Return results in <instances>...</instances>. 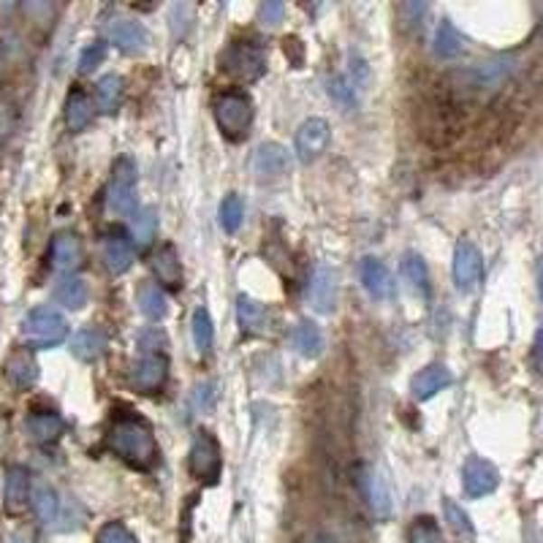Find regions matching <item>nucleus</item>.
<instances>
[{
  "instance_id": "5701e85b",
  "label": "nucleus",
  "mask_w": 543,
  "mask_h": 543,
  "mask_svg": "<svg viewBox=\"0 0 543 543\" xmlns=\"http://www.w3.org/2000/svg\"><path fill=\"white\" fill-rule=\"evenodd\" d=\"M66 424L58 413H31L25 418V432L31 435V440L36 443H55L63 435Z\"/></svg>"
},
{
  "instance_id": "7c9ffc66",
  "label": "nucleus",
  "mask_w": 543,
  "mask_h": 543,
  "mask_svg": "<svg viewBox=\"0 0 543 543\" xmlns=\"http://www.w3.org/2000/svg\"><path fill=\"white\" fill-rule=\"evenodd\" d=\"M93 120V104L82 90H74L66 101V126L71 131H85Z\"/></svg>"
},
{
  "instance_id": "c85d7f7f",
  "label": "nucleus",
  "mask_w": 543,
  "mask_h": 543,
  "mask_svg": "<svg viewBox=\"0 0 543 543\" xmlns=\"http://www.w3.org/2000/svg\"><path fill=\"white\" fill-rule=\"evenodd\" d=\"M123 93H126V88H123V80H120L117 74L101 77L98 85H96V104H98V109H101L104 115L117 112L120 104H123Z\"/></svg>"
},
{
  "instance_id": "4be33fe9",
  "label": "nucleus",
  "mask_w": 543,
  "mask_h": 543,
  "mask_svg": "<svg viewBox=\"0 0 543 543\" xmlns=\"http://www.w3.org/2000/svg\"><path fill=\"white\" fill-rule=\"evenodd\" d=\"M6 378L17 386V389H31L39 380V364L33 359V353L28 351H14L6 359Z\"/></svg>"
},
{
  "instance_id": "423d86ee",
  "label": "nucleus",
  "mask_w": 543,
  "mask_h": 543,
  "mask_svg": "<svg viewBox=\"0 0 543 543\" xmlns=\"http://www.w3.org/2000/svg\"><path fill=\"white\" fill-rule=\"evenodd\" d=\"M220 63L223 69L242 80V82H256L264 71H267V61H264V52L256 47V44H248V42H234L226 47V52L220 55Z\"/></svg>"
},
{
  "instance_id": "c03bdc74",
  "label": "nucleus",
  "mask_w": 543,
  "mask_h": 543,
  "mask_svg": "<svg viewBox=\"0 0 543 543\" xmlns=\"http://www.w3.org/2000/svg\"><path fill=\"white\" fill-rule=\"evenodd\" d=\"M12 543H31V540H28L25 535H14V538H12Z\"/></svg>"
},
{
  "instance_id": "0eeeda50",
  "label": "nucleus",
  "mask_w": 543,
  "mask_h": 543,
  "mask_svg": "<svg viewBox=\"0 0 543 543\" xmlns=\"http://www.w3.org/2000/svg\"><path fill=\"white\" fill-rule=\"evenodd\" d=\"M483 277V258H481V250L462 239L456 248H454V283L459 291H473Z\"/></svg>"
},
{
  "instance_id": "c9c22d12",
  "label": "nucleus",
  "mask_w": 543,
  "mask_h": 543,
  "mask_svg": "<svg viewBox=\"0 0 543 543\" xmlns=\"http://www.w3.org/2000/svg\"><path fill=\"white\" fill-rule=\"evenodd\" d=\"M407 540L410 543H443V535L432 516H418V519H413V524L407 529Z\"/></svg>"
},
{
  "instance_id": "f03ea898",
  "label": "nucleus",
  "mask_w": 543,
  "mask_h": 543,
  "mask_svg": "<svg viewBox=\"0 0 543 543\" xmlns=\"http://www.w3.org/2000/svg\"><path fill=\"white\" fill-rule=\"evenodd\" d=\"M20 334H23V342L28 348H39V351L42 348H55L69 337V323L58 310L36 307V310H31L25 315Z\"/></svg>"
},
{
  "instance_id": "7ed1b4c3",
  "label": "nucleus",
  "mask_w": 543,
  "mask_h": 543,
  "mask_svg": "<svg viewBox=\"0 0 543 543\" xmlns=\"http://www.w3.org/2000/svg\"><path fill=\"white\" fill-rule=\"evenodd\" d=\"M215 120L226 139L239 142L253 126V101L239 90H226L215 98Z\"/></svg>"
},
{
  "instance_id": "f704fd0d",
  "label": "nucleus",
  "mask_w": 543,
  "mask_h": 543,
  "mask_svg": "<svg viewBox=\"0 0 543 543\" xmlns=\"http://www.w3.org/2000/svg\"><path fill=\"white\" fill-rule=\"evenodd\" d=\"M131 231H134V239L139 248H147L153 239H155V231H158V212L153 207L136 212L134 223H131Z\"/></svg>"
},
{
  "instance_id": "6e6552de",
  "label": "nucleus",
  "mask_w": 543,
  "mask_h": 543,
  "mask_svg": "<svg viewBox=\"0 0 543 543\" xmlns=\"http://www.w3.org/2000/svg\"><path fill=\"white\" fill-rule=\"evenodd\" d=\"M500 483V473L492 462L470 456L462 467V486L467 492V497H486L497 489Z\"/></svg>"
},
{
  "instance_id": "aec40b11",
  "label": "nucleus",
  "mask_w": 543,
  "mask_h": 543,
  "mask_svg": "<svg viewBox=\"0 0 543 543\" xmlns=\"http://www.w3.org/2000/svg\"><path fill=\"white\" fill-rule=\"evenodd\" d=\"M82 264V242L71 231H61L52 239V267L58 272H74Z\"/></svg>"
},
{
  "instance_id": "9d476101",
  "label": "nucleus",
  "mask_w": 543,
  "mask_h": 543,
  "mask_svg": "<svg viewBox=\"0 0 543 543\" xmlns=\"http://www.w3.org/2000/svg\"><path fill=\"white\" fill-rule=\"evenodd\" d=\"M361 489H364L372 516L386 521L394 510V500H391V489H389V481L383 478V473H378L375 467H361Z\"/></svg>"
},
{
  "instance_id": "39448f33",
  "label": "nucleus",
  "mask_w": 543,
  "mask_h": 543,
  "mask_svg": "<svg viewBox=\"0 0 543 543\" xmlns=\"http://www.w3.org/2000/svg\"><path fill=\"white\" fill-rule=\"evenodd\" d=\"M188 467L193 473V478L204 481V483H215L220 478L223 470V451L220 443L210 435V432H196L193 443H191V454H188Z\"/></svg>"
},
{
  "instance_id": "f257e3e1",
  "label": "nucleus",
  "mask_w": 543,
  "mask_h": 543,
  "mask_svg": "<svg viewBox=\"0 0 543 543\" xmlns=\"http://www.w3.org/2000/svg\"><path fill=\"white\" fill-rule=\"evenodd\" d=\"M109 448L136 470H153L158 462V443L153 429L139 416H117L107 437Z\"/></svg>"
},
{
  "instance_id": "473e14b6",
  "label": "nucleus",
  "mask_w": 543,
  "mask_h": 543,
  "mask_svg": "<svg viewBox=\"0 0 543 543\" xmlns=\"http://www.w3.org/2000/svg\"><path fill=\"white\" fill-rule=\"evenodd\" d=\"M402 277L407 280V286H410L416 294L429 296V269H426V264H424L421 256L407 253V256L402 258Z\"/></svg>"
},
{
  "instance_id": "2eb2a0df",
  "label": "nucleus",
  "mask_w": 543,
  "mask_h": 543,
  "mask_svg": "<svg viewBox=\"0 0 543 543\" xmlns=\"http://www.w3.org/2000/svg\"><path fill=\"white\" fill-rule=\"evenodd\" d=\"M454 383V375L445 364H429L424 367L421 372L413 375L410 380V394L418 399V402H426L432 399L435 394H440L443 389H448Z\"/></svg>"
},
{
  "instance_id": "cd10ccee",
  "label": "nucleus",
  "mask_w": 543,
  "mask_h": 543,
  "mask_svg": "<svg viewBox=\"0 0 543 543\" xmlns=\"http://www.w3.org/2000/svg\"><path fill=\"white\" fill-rule=\"evenodd\" d=\"M153 269H155V275H158V280H161L164 286L177 288V286L183 283L180 256H177V250H174L172 245H164V248L155 253V258H153Z\"/></svg>"
},
{
  "instance_id": "20e7f679",
  "label": "nucleus",
  "mask_w": 543,
  "mask_h": 543,
  "mask_svg": "<svg viewBox=\"0 0 543 543\" xmlns=\"http://www.w3.org/2000/svg\"><path fill=\"white\" fill-rule=\"evenodd\" d=\"M107 210L120 218H128L136 210V164L131 158H120L112 169Z\"/></svg>"
},
{
  "instance_id": "412c9836",
  "label": "nucleus",
  "mask_w": 543,
  "mask_h": 543,
  "mask_svg": "<svg viewBox=\"0 0 543 543\" xmlns=\"http://www.w3.org/2000/svg\"><path fill=\"white\" fill-rule=\"evenodd\" d=\"M31 492H33V486H31L28 470L20 467V464L9 467L6 470V510L9 513H20L28 505Z\"/></svg>"
},
{
  "instance_id": "e433bc0d",
  "label": "nucleus",
  "mask_w": 543,
  "mask_h": 543,
  "mask_svg": "<svg viewBox=\"0 0 543 543\" xmlns=\"http://www.w3.org/2000/svg\"><path fill=\"white\" fill-rule=\"evenodd\" d=\"M212 337H215V329H212V318L204 307H199L193 313V342L199 348V353H207L212 348Z\"/></svg>"
},
{
  "instance_id": "79ce46f5",
  "label": "nucleus",
  "mask_w": 543,
  "mask_h": 543,
  "mask_svg": "<svg viewBox=\"0 0 543 543\" xmlns=\"http://www.w3.org/2000/svg\"><path fill=\"white\" fill-rule=\"evenodd\" d=\"M532 359H535L538 370L543 372V323H540V326H538V332H535V342H532Z\"/></svg>"
},
{
  "instance_id": "58836bf2",
  "label": "nucleus",
  "mask_w": 543,
  "mask_h": 543,
  "mask_svg": "<svg viewBox=\"0 0 543 543\" xmlns=\"http://www.w3.org/2000/svg\"><path fill=\"white\" fill-rule=\"evenodd\" d=\"M98 543H139V540L131 535V529H128L126 524H120V521H109V524L101 527V532H98Z\"/></svg>"
},
{
  "instance_id": "ea45409f",
  "label": "nucleus",
  "mask_w": 543,
  "mask_h": 543,
  "mask_svg": "<svg viewBox=\"0 0 543 543\" xmlns=\"http://www.w3.org/2000/svg\"><path fill=\"white\" fill-rule=\"evenodd\" d=\"M104 58H107V44H104V42L90 44V47L80 55V71H82V74H90L93 69H98V66L104 63Z\"/></svg>"
},
{
  "instance_id": "1a4fd4ad",
  "label": "nucleus",
  "mask_w": 543,
  "mask_h": 543,
  "mask_svg": "<svg viewBox=\"0 0 543 543\" xmlns=\"http://www.w3.org/2000/svg\"><path fill=\"white\" fill-rule=\"evenodd\" d=\"M329 145V123L321 117H310L299 126L296 131V155L302 164H313L315 158L323 155Z\"/></svg>"
},
{
  "instance_id": "bb28decb",
  "label": "nucleus",
  "mask_w": 543,
  "mask_h": 543,
  "mask_svg": "<svg viewBox=\"0 0 543 543\" xmlns=\"http://www.w3.org/2000/svg\"><path fill=\"white\" fill-rule=\"evenodd\" d=\"M107 351V334L101 329H82L71 340V353L82 361H96Z\"/></svg>"
},
{
  "instance_id": "dca6fc26",
  "label": "nucleus",
  "mask_w": 543,
  "mask_h": 543,
  "mask_svg": "<svg viewBox=\"0 0 543 543\" xmlns=\"http://www.w3.org/2000/svg\"><path fill=\"white\" fill-rule=\"evenodd\" d=\"M359 275H361L364 291H367L372 299L386 302V299L394 296V277H391V272H389V267H386L383 261H378V258H364Z\"/></svg>"
},
{
  "instance_id": "4468645a",
  "label": "nucleus",
  "mask_w": 543,
  "mask_h": 543,
  "mask_svg": "<svg viewBox=\"0 0 543 543\" xmlns=\"http://www.w3.org/2000/svg\"><path fill=\"white\" fill-rule=\"evenodd\" d=\"M291 169V158L286 153L283 145H261L253 155V174L258 180H280L283 174H288Z\"/></svg>"
},
{
  "instance_id": "ddd939ff",
  "label": "nucleus",
  "mask_w": 543,
  "mask_h": 543,
  "mask_svg": "<svg viewBox=\"0 0 543 543\" xmlns=\"http://www.w3.org/2000/svg\"><path fill=\"white\" fill-rule=\"evenodd\" d=\"M307 299H310L313 310H318V313H332L337 307V275L332 267H326V264L315 267L310 288H307Z\"/></svg>"
},
{
  "instance_id": "c756f323",
  "label": "nucleus",
  "mask_w": 543,
  "mask_h": 543,
  "mask_svg": "<svg viewBox=\"0 0 543 543\" xmlns=\"http://www.w3.org/2000/svg\"><path fill=\"white\" fill-rule=\"evenodd\" d=\"M136 299H139V310H142V315L150 318V321H161V318L169 313L166 294H164L155 283H142Z\"/></svg>"
},
{
  "instance_id": "4c0bfd02",
  "label": "nucleus",
  "mask_w": 543,
  "mask_h": 543,
  "mask_svg": "<svg viewBox=\"0 0 543 543\" xmlns=\"http://www.w3.org/2000/svg\"><path fill=\"white\" fill-rule=\"evenodd\" d=\"M443 508H445V519L451 521V527H454L459 535H467V538H470V535H473V521H470V516H467L454 500H445Z\"/></svg>"
},
{
  "instance_id": "b1692460",
  "label": "nucleus",
  "mask_w": 543,
  "mask_h": 543,
  "mask_svg": "<svg viewBox=\"0 0 543 543\" xmlns=\"http://www.w3.org/2000/svg\"><path fill=\"white\" fill-rule=\"evenodd\" d=\"M291 340H294L296 353L304 356V359H318V356L323 353V345H326V342H323L321 326L313 323V321H299V323L294 326Z\"/></svg>"
},
{
  "instance_id": "2f4dec72",
  "label": "nucleus",
  "mask_w": 543,
  "mask_h": 543,
  "mask_svg": "<svg viewBox=\"0 0 543 543\" xmlns=\"http://www.w3.org/2000/svg\"><path fill=\"white\" fill-rule=\"evenodd\" d=\"M55 299L69 310H82L88 304V283L82 277H63L55 288Z\"/></svg>"
},
{
  "instance_id": "a878e982",
  "label": "nucleus",
  "mask_w": 543,
  "mask_h": 543,
  "mask_svg": "<svg viewBox=\"0 0 543 543\" xmlns=\"http://www.w3.org/2000/svg\"><path fill=\"white\" fill-rule=\"evenodd\" d=\"M432 50H435V55H437L440 61H454V58L462 55V50H464V39H462V33H459L448 20H443V23L437 25V31H435Z\"/></svg>"
},
{
  "instance_id": "f8f14e48",
  "label": "nucleus",
  "mask_w": 543,
  "mask_h": 543,
  "mask_svg": "<svg viewBox=\"0 0 543 543\" xmlns=\"http://www.w3.org/2000/svg\"><path fill=\"white\" fill-rule=\"evenodd\" d=\"M107 36H109V42H112L117 50H123V52H145V50H147V42H150L145 25L136 23V20H128V17H115V20H109Z\"/></svg>"
},
{
  "instance_id": "9b49d317",
  "label": "nucleus",
  "mask_w": 543,
  "mask_h": 543,
  "mask_svg": "<svg viewBox=\"0 0 543 543\" xmlns=\"http://www.w3.org/2000/svg\"><path fill=\"white\" fill-rule=\"evenodd\" d=\"M166 378H169V364H166V359L158 356V353L142 356V359L134 364V372H131V383H134V389L142 391V394H155V391H161L164 383H166Z\"/></svg>"
},
{
  "instance_id": "393cba45",
  "label": "nucleus",
  "mask_w": 543,
  "mask_h": 543,
  "mask_svg": "<svg viewBox=\"0 0 543 543\" xmlns=\"http://www.w3.org/2000/svg\"><path fill=\"white\" fill-rule=\"evenodd\" d=\"M237 315H239V326L245 334H261L269 326V313L261 302H256L253 296H239L237 299Z\"/></svg>"
},
{
  "instance_id": "a211bd4d",
  "label": "nucleus",
  "mask_w": 543,
  "mask_h": 543,
  "mask_svg": "<svg viewBox=\"0 0 543 543\" xmlns=\"http://www.w3.org/2000/svg\"><path fill=\"white\" fill-rule=\"evenodd\" d=\"M31 505L39 516L42 524L47 527H55L58 529V521H61V510H63V497L47 483V481H36L33 483V492H31Z\"/></svg>"
},
{
  "instance_id": "37998d69",
  "label": "nucleus",
  "mask_w": 543,
  "mask_h": 543,
  "mask_svg": "<svg viewBox=\"0 0 543 543\" xmlns=\"http://www.w3.org/2000/svg\"><path fill=\"white\" fill-rule=\"evenodd\" d=\"M535 280H538V296H540V302H543V256H540L538 264H535Z\"/></svg>"
},
{
  "instance_id": "6ab92c4d",
  "label": "nucleus",
  "mask_w": 543,
  "mask_h": 543,
  "mask_svg": "<svg viewBox=\"0 0 543 543\" xmlns=\"http://www.w3.org/2000/svg\"><path fill=\"white\" fill-rule=\"evenodd\" d=\"M513 69H516V61L510 55H500V58H492L486 63L473 66L467 71V77L475 88H497L513 74Z\"/></svg>"
},
{
  "instance_id": "f3484780",
  "label": "nucleus",
  "mask_w": 543,
  "mask_h": 543,
  "mask_svg": "<svg viewBox=\"0 0 543 543\" xmlns=\"http://www.w3.org/2000/svg\"><path fill=\"white\" fill-rule=\"evenodd\" d=\"M101 256H104V264L112 275H123L134 264V245L126 239V234L109 231L101 242Z\"/></svg>"
},
{
  "instance_id": "72a5a7b5",
  "label": "nucleus",
  "mask_w": 543,
  "mask_h": 543,
  "mask_svg": "<svg viewBox=\"0 0 543 543\" xmlns=\"http://www.w3.org/2000/svg\"><path fill=\"white\" fill-rule=\"evenodd\" d=\"M242 218H245V207H242V199L237 193H229L223 201H220V210H218V220L223 226L226 234H234L239 231L242 226Z\"/></svg>"
},
{
  "instance_id": "a19ab883",
  "label": "nucleus",
  "mask_w": 543,
  "mask_h": 543,
  "mask_svg": "<svg viewBox=\"0 0 543 543\" xmlns=\"http://www.w3.org/2000/svg\"><path fill=\"white\" fill-rule=\"evenodd\" d=\"M283 14H286V6L280 0H267V4H261V9H258V23L267 28H275L283 23Z\"/></svg>"
}]
</instances>
